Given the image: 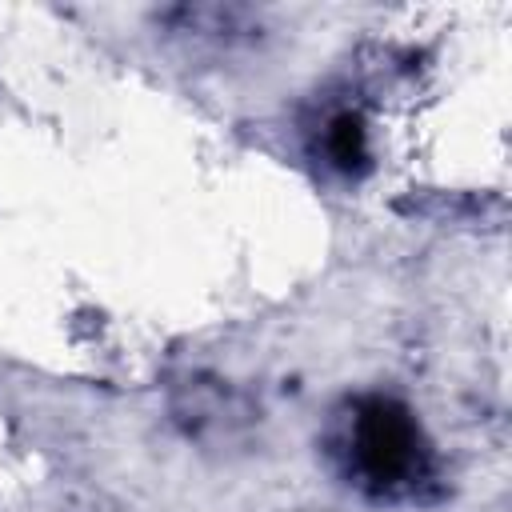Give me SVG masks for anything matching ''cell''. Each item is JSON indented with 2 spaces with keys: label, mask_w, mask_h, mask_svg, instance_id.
Listing matches in <instances>:
<instances>
[{
  "label": "cell",
  "mask_w": 512,
  "mask_h": 512,
  "mask_svg": "<svg viewBox=\"0 0 512 512\" xmlns=\"http://www.w3.org/2000/svg\"><path fill=\"white\" fill-rule=\"evenodd\" d=\"M336 460L360 492L376 500L420 496L436 480V452L416 412L396 396H360L336 432Z\"/></svg>",
  "instance_id": "cell-1"
},
{
  "label": "cell",
  "mask_w": 512,
  "mask_h": 512,
  "mask_svg": "<svg viewBox=\"0 0 512 512\" xmlns=\"http://www.w3.org/2000/svg\"><path fill=\"white\" fill-rule=\"evenodd\" d=\"M320 148L328 156L332 168L340 172H364L368 168V128L360 120V112H336L324 120V136H320Z\"/></svg>",
  "instance_id": "cell-2"
}]
</instances>
